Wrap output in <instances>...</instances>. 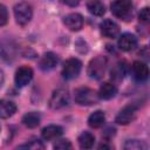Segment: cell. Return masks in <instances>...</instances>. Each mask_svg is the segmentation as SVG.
<instances>
[{
	"instance_id": "1",
	"label": "cell",
	"mask_w": 150,
	"mask_h": 150,
	"mask_svg": "<svg viewBox=\"0 0 150 150\" xmlns=\"http://www.w3.org/2000/svg\"><path fill=\"white\" fill-rule=\"evenodd\" d=\"M110 9L116 18L127 21L132 16L134 5L131 0H114L110 5Z\"/></svg>"
},
{
	"instance_id": "2",
	"label": "cell",
	"mask_w": 150,
	"mask_h": 150,
	"mask_svg": "<svg viewBox=\"0 0 150 150\" xmlns=\"http://www.w3.org/2000/svg\"><path fill=\"white\" fill-rule=\"evenodd\" d=\"M75 102L80 105H93L96 104L98 101L97 93L88 87H80L74 91Z\"/></svg>"
},
{
	"instance_id": "3",
	"label": "cell",
	"mask_w": 150,
	"mask_h": 150,
	"mask_svg": "<svg viewBox=\"0 0 150 150\" xmlns=\"http://www.w3.org/2000/svg\"><path fill=\"white\" fill-rule=\"evenodd\" d=\"M107 68V59L104 56H96L90 60L87 69V74L89 75L90 79L94 80H100L105 71Z\"/></svg>"
},
{
	"instance_id": "4",
	"label": "cell",
	"mask_w": 150,
	"mask_h": 150,
	"mask_svg": "<svg viewBox=\"0 0 150 150\" xmlns=\"http://www.w3.org/2000/svg\"><path fill=\"white\" fill-rule=\"evenodd\" d=\"M32 16H33V8L29 4L19 2L14 6V18L19 25L21 26L27 25L32 20Z\"/></svg>"
},
{
	"instance_id": "5",
	"label": "cell",
	"mask_w": 150,
	"mask_h": 150,
	"mask_svg": "<svg viewBox=\"0 0 150 150\" xmlns=\"http://www.w3.org/2000/svg\"><path fill=\"white\" fill-rule=\"evenodd\" d=\"M81 68H82V63L79 59H75V57L68 59L63 64L62 76L66 80H73V79L79 76V74L81 71Z\"/></svg>"
},
{
	"instance_id": "6",
	"label": "cell",
	"mask_w": 150,
	"mask_h": 150,
	"mask_svg": "<svg viewBox=\"0 0 150 150\" xmlns=\"http://www.w3.org/2000/svg\"><path fill=\"white\" fill-rule=\"evenodd\" d=\"M69 103V94L66 89L59 88L53 91L50 98H49V107L54 110L61 109Z\"/></svg>"
},
{
	"instance_id": "7",
	"label": "cell",
	"mask_w": 150,
	"mask_h": 150,
	"mask_svg": "<svg viewBox=\"0 0 150 150\" xmlns=\"http://www.w3.org/2000/svg\"><path fill=\"white\" fill-rule=\"evenodd\" d=\"M32 79H33V69L28 66H22V67L18 68V70L15 71L14 81L18 87L27 86L32 81Z\"/></svg>"
},
{
	"instance_id": "8",
	"label": "cell",
	"mask_w": 150,
	"mask_h": 150,
	"mask_svg": "<svg viewBox=\"0 0 150 150\" xmlns=\"http://www.w3.org/2000/svg\"><path fill=\"white\" fill-rule=\"evenodd\" d=\"M135 116H136V108H135V105L129 104L120 110V112L117 114V116L115 118V122L121 125H127L131 121L135 120Z\"/></svg>"
},
{
	"instance_id": "9",
	"label": "cell",
	"mask_w": 150,
	"mask_h": 150,
	"mask_svg": "<svg viewBox=\"0 0 150 150\" xmlns=\"http://www.w3.org/2000/svg\"><path fill=\"white\" fill-rule=\"evenodd\" d=\"M118 48L123 52H130L137 46V38L131 33H124L118 38Z\"/></svg>"
},
{
	"instance_id": "10",
	"label": "cell",
	"mask_w": 150,
	"mask_h": 150,
	"mask_svg": "<svg viewBox=\"0 0 150 150\" xmlns=\"http://www.w3.org/2000/svg\"><path fill=\"white\" fill-rule=\"evenodd\" d=\"M63 23L68 29L73 32H77L83 26V18L79 13H70L63 18Z\"/></svg>"
},
{
	"instance_id": "11",
	"label": "cell",
	"mask_w": 150,
	"mask_h": 150,
	"mask_svg": "<svg viewBox=\"0 0 150 150\" xmlns=\"http://www.w3.org/2000/svg\"><path fill=\"white\" fill-rule=\"evenodd\" d=\"M100 29H101V33L105 36V38H109V39H114L120 33V27L118 25L110 20V19H107V20H103L100 25Z\"/></svg>"
},
{
	"instance_id": "12",
	"label": "cell",
	"mask_w": 150,
	"mask_h": 150,
	"mask_svg": "<svg viewBox=\"0 0 150 150\" xmlns=\"http://www.w3.org/2000/svg\"><path fill=\"white\" fill-rule=\"evenodd\" d=\"M131 70H132L134 79L136 81L143 82L149 76V68H148L146 63H144L142 61H135L131 66Z\"/></svg>"
},
{
	"instance_id": "13",
	"label": "cell",
	"mask_w": 150,
	"mask_h": 150,
	"mask_svg": "<svg viewBox=\"0 0 150 150\" xmlns=\"http://www.w3.org/2000/svg\"><path fill=\"white\" fill-rule=\"evenodd\" d=\"M59 63V57L52 53V52H48V53H45L41 59H40V62H39V66L42 70H50L53 68H55V66Z\"/></svg>"
},
{
	"instance_id": "14",
	"label": "cell",
	"mask_w": 150,
	"mask_h": 150,
	"mask_svg": "<svg viewBox=\"0 0 150 150\" xmlns=\"http://www.w3.org/2000/svg\"><path fill=\"white\" fill-rule=\"evenodd\" d=\"M62 134H63V129H62L60 125H55V124L47 125V127H45V128L42 129V131H41L42 138L46 139V141L56 139V138H59Z\"/></svg>"
},
{
	"instance_id": "15",
	"label": "cell",
	"mask_w": 150,
	"mask_h": 150,
	"mask_svg": "<svg viewBox=\"0 0 150 150\" xmlns=\"http://www.w3.org/2000/svg\"><path fill=\"white\" fill-rule=\"evenodd\" d=\"M117 94V88L115 84L110 83V82H104L100 89H98V98L101 100H110L112 97H115V95Z\"/></svg>"
},
{
	"instance_id": "16",
	"label": "cell",
	"mask_w": 150,
	"mask_h": 150,
	"mask_svg": "<svg viewBox=\"0 0 150 150\" xmlns=\"http://www.w3.org/2000/svg\"><path fill=\"white\" fill-rule=\"evenodd\" d=\"M16 111V105L14 102L8 100H0V118H8Z\"/></svg>"
},
{
	"instance_id": "17",
	"label": "cell",
	"mask_w": 150,
	"mask_h": 150,
	"mask_svg": "<svg viewBox=\"0 0 150 150\" xmlns=\"http://www.w3.org/2000/svg\"><path fill=\"white\" fill-rule=\"evenodd\" d=\"M104 122H105V115L102 110H96L88 117V125L94 129L101 128L104 124Z\"/></svg>"
},
{
	"instance_id": "18",
	"label": "cell",
	"mask_w": 150,
	"mask_h": 150,
	"mask_svg": "<svg viewBox=\"0 0 150 150\" xmlns=\"http://www.w3.org/2000/svg\"><path fill=\"white\" fill-rule=\"evenodd\" d=\"M40 121H41V117L39 115V112L36 111H30V112H27L26 115H23L22 117V123L27 127V128H36L39 124H40Z\"/></svg>"
},
{
	"instance_id": "19",
	"label": "cell",
	"mask_w": 150,
	"mask_h": 150,
	"mask_svg": "<svg viewBox=\"0 0 150 150\" xmlns=\"http://www.w3.org/2000/svg\"><path fill=\"white\" fill-rule=\"evenodd\" d=\"M77 142H79V145L81 149H90V148H93V145L95 143V136L89 131H83L79 136Z\"/></svg>"
},
{
	"instance_id": "20",
	"label": "cell",
	"mask_w": 150,
	"mask_h": 150,
	"mask_svg": "<svg viewBox=\"0 0 150 150\" xmlns=\"http://www.w3.org/2000/svg\"><path fill=\"white\" fill-rule=\"evenodd\" d=\"M87 8L90 14L95 16H102L105 13V7L100 0H90L87 4Z\"/></svg>"
},
{
	"instance_id": "21",
	"label": "cell",
	"mask_w": 150,
	"mask_h": 150,
	"mask_svg": "<svg viewBox=\"0 0 150 150\" xmlns=\"http://www.w3.org/2000/svg\"><path fill=\"white\" fill-rule=\"evenodd\" d=\"M125 66H124V62H118L117 64H115V67L111 69V79L114 80H122L124 74H125Z\"/></svg>"
},
{
	"instance_id": "22",
	"label": "cell",
	"mask_w": 150,
	"mask_h": 150,
	"mask_svg": "<svg viewBox=\"0 0 150 150\" xmlns=\"http://www.w3.org/2000/svg\"><path fill=\"white\" fill-rule=\"evenodd\" d=\"M146 148V144L138 139H129L124 144V149L128 150H145Z\"/></svg>"
},
{
	"instance_id": "23",
	"label": "cell",
	"mask_w": 150,
	"mask_h": 150,
	"mask_svg": "<svg viewBox=\"0 0 150 150\" xmlns=\"http://www.w3.org/2000/svg\"><path fill=\"white\" fill-rule=\"evenodd\" d=\"M8 21V12H7V8L0 4V26H4L6 25Z\"/></svg>"
},
{
	"instance_id": "24",
	"label": "cell",
	"mask_w": 150,
	"mask_h": 150,
	"mask_svg": "<svg viewBox=\"0 0 150 150\" xmlns=\"http://www.w3.org/2000/svg\"><path fill=\"white\" fill-rule=\"evenodd\" d=\"M139 21L141 22H144V23H148L149 22V19H150V11H149V7H144L141 12H139Z\"/></svg>"
},
{
	"instance_id": "25",
	"label": "cell",
	"mask_w": 150,
	"mask_h": 150,
	"mask_svg": "<svg viewBox=\"0 0 150 150\" xmlns=\"http://www.w3.org/2000/svg\"><path fill=\"white\" fill-rule=\"evenodd\" d=\"M19 148H28V149H43V144L39 141V139H35L33 142H29V143H26L23 145H20Z\"/></svg>"
},
{
	"instance_id": "26",
	"label": "cell",
	"mask_w": 150,
	"mask_h": 150,
	"mask_svg": "<svg viewBox=\"0 0 150 150\" xmlns=\"http://www.w3.org/2000/svg\"><path fill=\"white\" fill-rule=\"evenodd\" d=\"M71 148V144L68 139H60L57 141L55 144H54V149H70Z\"/></svg>"
},
{
	"instance_id": "27",
	"label": "cell",
	"mask_w": 150,
	"mask_h": 150,
	"mask_svg": "<svg viewBox=\"0 0 150 150\" xmlns=\"http://www.w3.org/2000/svg\"><path fill=\"white\" fill-rule=\"evenodd\" d=\"M67 5H69V6H75V5H77L79 4V0H63Z\"/></svg>"
},
{
	"instance_id": "28",
	"label": "cell",
	"mask_w": 150,
	"mask_h": 150,
	"mask_svg": "<svg viewBox=\"0 0 150 150\" xmlns=\"http://www.w3.org/2000/svg\"><path fill=\"white\" fill-rule=\"evenodd\" d=\"M4 82H5V75H4L2 70H0V89H1L2 86H4Z\"/></svg>"
}]
</instances>
